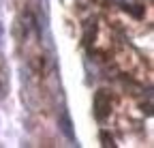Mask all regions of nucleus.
Returning a JSON list of instances; mask_svg holds the SVG:
<instances>
[{
	"label": "nucleus",
	"instance_id": "f257e3e1",
	"mask_svg": "<svg viewBox=\"0 0 154 148\" xmlns=\"http://www.w3.org/2000/svg\"><path fill=\"white\" fill-rule=\"evenodd\" d=\"M109 105H111V101H109L107 92H103V90L96 92V97H94V116L99 120H105L107 114H109Z\"/></svg>",
	"mask_w": 154,
	"mask_h": 148
},
{
	"label": "nucleus",
	"instance_id": "f03ea898",
	"mask_svg": "<svg viewBox=\"0 0 154 148\" xmlns=\"http://www.w3.org/2000/svg\"><path fill=\"white\" fill-rule=\"evenodd\" d=\"M101 137H103V142H105V146H113V142H111V137H107V133H105V131L101 133Z\"/></svg>",
	"mask_w": 154,
	"mask_h": 148
}]
</instances>
